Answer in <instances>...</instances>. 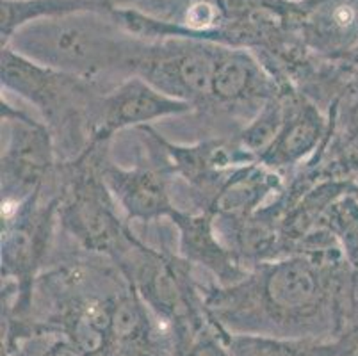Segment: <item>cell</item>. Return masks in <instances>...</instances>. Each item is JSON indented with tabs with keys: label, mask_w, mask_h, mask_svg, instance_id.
Segmentation results:
<instances>
[{
	"label": "cell",
	"mask_w": 358,
	"mask_h": 356,
	"mask_svg": "<svg viewBox=\"0 0 358 356\" xmlns=\"http://www.w3.org/2000/svg\"><path fill=\"white\" fill-rule=\"evenodd\" d=\"M2 91L15 93L40 111L59 162L75 161L93 143L103 91L75 75L43 66L2 47Z\"/></svg>",
	"instance_id": "cell-3"
},
{
	"label": "cell",
	"mask_w": 358,
	"mask_h": 356,
	"mask_svg": "<svg viewBox=\"0 0 358 356\" xmlns=\"http://www.w3.org/2000/svg\"><path fill=\"white\" fill-rule=\"evenodd\" d=\"M330 114L308 100L292 86H287V118L268 152L259 159L276 171L294 173L307 164L330 136Z\"/></svg>",
	"instance_id": "cell-11"
},
{
	"label": "cell",
	"mask_w": 358,
	"mask_h": 356,
	"mask_svg": "<svg viewBox=\"0 0 358 356\" xmlns=\"http://www.w3.org/2000/svg\"><path fill=\"white\" fill-rule=\"evenodd\" d=\"M107 0H2L0 2V36L6 45L25 25L45 18L79 11H109Z\"/></svg>",
	"instance_id": "cell-15"
},
{
	"label": "cell",
	"mask_w": 358,
	"mask_h": 356,
	"mask_svg": "<svg viewBox=\"0 0 358 356\" xmlns=\"http://www.w3.org/2000/svg\"><path fill=\"white\" fill-rule=\"evenodd\" d=\"M338 348H341V346H338ZM341 356H358V344L350 346V348H341Z\"/></svg>",
	"instance_id": "cell-22"
},
{
	"label": "cell",
	"mask_w": 358,
	"mask_h": 356,
	"mask_svg": "<svg viewBox=\"0 0 358 356\" xmlns=\"http://www.w3.org/2000/svg\"><path fill=\"white\" fill-rule=\"evenodd\" d=\"M169 221L178 232V255L191 266L209 271L217 285L229 287L248 274L239 255L224 244L216 230L213 212H184L175 208Z\"/></svg>",
	"instance_id": "cell-12"
},
{
	"label": "cell",
	"mask_w": 358,
	"mask_h": 356,
	"mask_svg": "<svg viewBox=\"0 0 358 356\" xmlns=\"http://www.w3.org/2000/svg\"><path fill=\"white\" fill-rule=\"evenodd\" d=\"M317 227L327 228L337 241L338 248L358 271V196L357 191L348 192L343 198L330 205L323 218L319 220Z\"/></svg>",
	"instance_id": "cell-18"
},
{
	"label": "cell",
	"mask_w": 358,
	"mask_h": 356,
	"mask_svg": "<svg viewBox=\"0 0 358 356\" xmlns=\"http://www.w3.org/2000/svg\"><path fill=\"white\" fill-rule=\"evenodd\" d=\"M298 36L317 57L343 63L358 48V0H303Z\"/></svg>",
	"instance_id": "cell-13"
},
{
	"label": "cell",
	"mask_w": 358,
	"mask_h": 356,
	"mask_svg": "<svg viewBox=\"0 0 358 356\" xmlns=\"http://www.w3.org/2000/svg\"><path fill=\"white\" fill-rule=\"evenodd\" d=\"M106 145H93L70 162H59V205L57 223L87 253L107 257L113 262L122 257L136 235L122 218L100 171Z\"/></svg>",
	"instance_id": "cell-4"
},
{
	"label": "cell",
	"mask_w": 358,
	"mask_h": 356,
	"mask_svg": "<svg viewBox=\"0 0 358 356\" xmlns=\"http://www.w3.org/2000/svg\"><path fill=\"white\" fill-rule=\"evenodd\" d=\"M337 342L341 348H350V346L358 344V289H357V296H355L353 303H351L350 312H348L343 335L338 337Z\"/></svg>",
	"instance_id": "cell-21"
},
{
	"label": "cell",
	"mask_w": 358,
	"mask_h": 356,
	"mask_svg": "<svg viewBox=\"0 0 358 356\" xmlns=\"http://www.w3.org/2000/svg\"><path fill=\"white\" fill-rule=\"evenodd\" d=\"M355 184H357V196H358V176L355 178Z\"/></svg>",
	"instance_id": "cell-23"
},
{
	"label": "cell",
	"mask_w": 358,
	"mask_h": 356,
	"mask_svg": "<svg viewBox=\"0 0 358 356\" xmlns=\"http://www.w3.org/2000/svg\"><path fill=\"white\" fill-rule=\"evenodd\" d=\"M217 50L220 45L203 39L148 38L136 75L194 111H203L210 100Z\"/></svg>",
	"instance_id": "cell-7"
},
{
	"label": "cell",
	"mask_w": 358,
	"mask_h": 356,
	"mask_svg": "<svg viewBox=\"0 0 358 356\" xmlns=\"http://www.w3.org/2000/svg\"><path fill=\"white\" fill-rule=\"evenodd\" d=\"M136 132L145 139L148 161L125 168L116 164L109 152H106L100 161L103 182L127 221L155 223L161 218L169 220L177 208L171 201V180L175 173L159 143L157 130L146 125L136 129Z\"/></svg>",
	"instance_id": "cell-8"
},
{
	"label": "cell",
	"mask_w": 358,
	"mask_h": 356,
	"mask_svg": "<svg viewBox=\"0 0 358 356\" xmlns=\"http://www.w3.org/2000/svg\"><path fill=\"white\" fill-rule=\"evenodd\" d=\"M115 264L169 333L207 318L201 287L191 273L193 266L180 255L155 250L134 237Z\"/></svg>",
	"instance_id": "cell-5"
},
{
	"label": "cell",
	"mask_w": 358,
	"mask_h": 356,
	"mask_svg": "<svg viewBox=\"0 0 358 356\" xmlns=\"http://www.w3.org/2000/svg\"><path fill=\"white\" fill-rule=\"evenodd\" d=\"M285 176L259 161L241 166L217 191L207 212L221 220H246L284 196L287 189Z\"/></svg>",
	"instance_id": "cell-14"
},
{
	"label": "cell",
	"mask_w": 358,
	"mask_h": 356,
	"mask_svg": "<svg viewBox=\"0 0 358 356\" xmlns=\"http://www.w3.org/2000/svg\"><path fill=\"white\" fill-rule=\"evenodd\" d=\"M185 0H109L113 8H130L138 9L145 15L154 16V18L166 20L169 15L178 8Z\"/></svg>",
	"instance_id": "cell-20"
},
{
	"label": "cell",
	"mask_w": 358,
	"mask_h": 356,
	"mask_svg": "<svg viewBox=\"0 0 358 356\" xmlns=\"http://www.w3.org/2000/svg\"><path fill=\"white\" fill-rule=\"evenodd\" d=\"M358 271L338 244L260 262L229 287H201L205 310L232 333L317 339L343 335Z\"/></svg>",
	"instance_id": "cell-1"
},
{
	"label": "cell",
	"mask_w": 358,
	"mask_h": 356,
	"mask_svg": "<svg viewBox=\"0 0 358 356\" xmlns=\"http://www.w3.org/2000/svg\"><path fill=\"white\" fill-rule=\"evenodd\" d=\"M146 45L148 38L129 31L110 8L32 22L2 47L109 91L136 75Z\"/></svg>",
	"instance_id": "cell-2"
},
{
	"label": "cell",
	"mask_w": 358,
	"mask_h": 356,
	"mask_svg": "<svg viewBox=\"0 0 358 356\" xmlns=\"http://www.w3.org/2000/svg\"><path fill=\"white\" fill-rule=\"evenodd\" d=\"M173 356H230L223 329L207 315L203 321L171 329Z\"/></svg>",
	"instance_id": "cell-19"
},
{
	"label": "cell",
	"mask_w": 358,
	"mask_h": 356,
	"mask_svg": "<svg viewBox=\"0 0 358 356\" xmlns=\"http://www.w3.org/2000/svg\"><path fill=\"white\" fill-rule=\"evenodd\" d=\"M2 207L20 205L57 184L59 157L45 122L2 97Z\"/></svg>",
	"instance_id": "cell-6"
},
{
	"label": "cell",
	"mask_w": 358,
	"mask_h": 356,
	"mask_svg": "<svg viewBox=\"0 0 358 356\" xmlns=\"http://www.w3.org/2000/svg\"><path fill=\"white\" fill-rule=\"evenodd\" d=\"M287 118V86H280V93L260 107L239 132L236 141L246 155L259 161L269 146L275 143Z\"/></svg>",
	"instance_id": "cell-17"
},
{
	"label": "cell",
	"mask_w": 358,
	"mask_h": 356,
	"mask_svg": "<svg viewBox=\"0 0 358 356\" xmlns=\"http://www.w3.org/2000/svg\"><path fill=\"white\" fill-rule=\"evenodd\" d=\"M193 111L189 104L168 97L139 75H132L100 98L99 120L91 146L110 143L115 134L122 130H136L157 120L184 116Z\"/></svg>",
	"instance_id": "cell-10"
},
{
	"label": "cell",
	"mask_w": 358,
	"mask_h": 356,
	"mask_svg": "<svg viewBox=\"0 0 358 356\" xmlns=\"http://www.w3.org/2000/svg\"><path fill=\"white\" fill-rule=\"evenodd\" d=\"M223 329L230 356H341L337 341L291 339L259 333H232Z\"/></svg>",
	"instance_id": "cell-16"
},
{
	"label": "cell",
	"mask_w": 358,
	"mask_h": 356,
	"mask_svg": "<svg viewBox=\"0 0 358 356\" xmlns=\"http://www.w3.org/2000/svg\"><path fill=\"white\" fill-rule=\"evenodd\" d=\"M278 93L280 84L252 50L220 45L209 106L201 113L229 116L241 130Z\"/></svg>",
	"instance_id": "cell-9"
}]
</instances>
